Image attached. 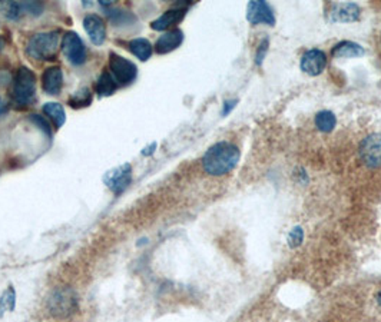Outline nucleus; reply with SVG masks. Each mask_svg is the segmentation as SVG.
I'll use <instances>...</instances> for the list:
<instances>
[{"mask_svg": "<svg viewBox=\"0 0 381 322\" xmlns=\"http://www.w3.org/2000/svg\"><path fill=\"white\" fill-rule=\"evenodd\" d=\"M240 162V149L229 142L212 145L203 158V168L208 175L221 176L233 171Z\"/></svg>", "mask_w": 381, "mask_h": 322, "instance_id": "obj_1", "label": "nucleus"}, {"mask_svg": "<svg viewBox=\"0 0 381 322\" xmlns=\"http://www.w3.org/2000/svg\"><path fill=\"white\" fill-rule=\"evenodd\" d=\"M59 33L43 32L33 35L26 45V54L38 60H54L58 55Z\"/></svg>", "mask_w": 381, "mask_h": 322, "instance_id": "obj_2", "label": "nucleus"}, {"mask_svg": "<svg viewBox=\"0 0 381 322\" xmlns=\"http://www.w3.org/2000/svg\"><path fill=\"white\" fill-rule=\"evenodd\" d=\"M36 93V78L29 67L22 66L13 79L12 97L14 104L29 105Z\"/></svg>", "mask_w": 381, "mask_h": 322, "instance_id": "obj_3", "label": "nucleus"}, {"mask_svg": "<svg viewBox=\"0 0 381 322\" xmlns=\"http://www.w3.org/2000/svg\"><path fill=\"white\" fill-rule=\"evenodd\" d=\"M109 66L113 73L115 82H118L119 84H129L137 79V75H138L137 65L118 54L112 52L109 55Z\"/></svg>", "mask_w": 381, "mask_h": 322, "instance_id": "obj_4", "label": "nucleus"}, {"mask_svg": "<svg viewBox=\"0 0 381 322\" xmlns=\"http://www.w3.org/2000/svg\"><path fill=\"white\" fill-rule=\"evenodd\" d=\"M78 308V299L71 290H58L49 298V310L55 317H68Z\"/></svg>", "mask_w": 381, "mask_h": 322, "instance_id": "obj_5", "label": "nucleus"}, {"mask_svg": "<svg viewBox=\"0 0 381 322\" xmlns=\"http://www.w3.org/2000/svg\"><path fill=\"white\" fill-rule=\"evenodd\" d=\"M358 157L361 162L369 168L381 166V133H373L361 142Z\"/></svg>", "mask_w": 381, "mask_h": 322, "instance_id": "obj_6", "label": "nucleus"}, {"mask_svg": "<svg viewBox=\"0 0 381 322\" xmlns=\"http://www.w3.org/2000/svg\"><path fill=\"white\" fill-rule=\"evenodd\" d=\"M132 181V166L129 163H124L121 166H117L112 171L106 172L104 176V182L108 188L115 194L121 195Z\"/></svg>", "mask_w": 381, "mask_h": 322, "instance_id": "obj_7", "label": "nucleus"}, {"mask_svg": "<svg viewBox=\"0 0 381 322\" xmlns=\"http://www.w3.org/2000/svg\"><path fill=\"white\" fill-rule=\"evenodd\" d=\"M62 49L65 56L73 65H84L86 62V47L75 32H68L63 36Z\"/></svg>", "mask_w": 381, "mask_h": 322, "instance_id": "obj_8", "label": "nucleus"}, {"mask_svg": "<svg viewBox=\"0 0 381 322\" xmlns=\"http://www.w3.org/2000/svg\"><path fill=\"white\" fill-rule=\"evenodd\" d=\"M327 66V56L323 50L319 49H311L301 58V69L311 76L320 75Z\"/></svg>", "mask_w": 381, "mask_h": 322, "instance_id": "obj_9", "label": "nucleus"}, {"mask_svg": "<svg viewBox=\"0 0 381 322\" xmlns=\"http://www.w3.org/2000/svg\"><path fill=\"white\" fill-rule=\"evenodd\" d=\"M246 18L253 25L265 23L273 26L275 23V18L271 8L265 2H261V0H258V2H250L246 9Z\"/></svg>", "mask_w": 381, "mask_h": 322, "instance_id": "obj_10", "label": "nucleus"}, {"mask_svg": "<svg viewBox=\"0 0 381 322\" xmlns=\"http://www.w3.org/2000/svg\"><path fill=\"white\" fill-rule=\"evenodd\" d=\"M84 27L93 45L99 46L105 42L106 39L105 23L102 18H99L97 14H88L84 19Z\"/></svg>", "mask_w": 381, "mask_h": 322, "instance_id": "obj_11", "label": "nucleus"}, {"mask_svg": "<svg viewBox=\"0 0 381 322\" xmlns=\"http://www.w3.org/2000/svg\"><path fill=\"white\" fill-rule=\"evenodd\" d=\"M63 87V73L60 67H47L42 75V88L49 95H59Z\"/></svg>", "mask_w": 381, "mask_h": 322, "instance_id": "obj_12", "label": "nucleus"}, {"mask_svg": "<svg viewBox=\"0 0 381 322\" xmlns=\"http://www.w3.org/2000/svg\"><path fill=\"white\" fill-rule=\"evenodd\" d=\"M182 42H184V33H182V30L179 29H172L167 33H163V35L157 41L155 49L159 55H165L179 47Z\"/></svg>", "mask_w": 381, "mask_h": 322, "instance_id": "obj_13", "label": "nucleus"}, {"mask_svg": "<svg viewBox=\"0 0 381 322\" xmlns=\"http://www.w3.org/2000/svg\"><path fill=\"white\" fill-rule=\"evenodd\" d=\"M360 18V8L354 3H337L330 12L333 22H354Z\"/></svg>", "mask_w": 381, "mask_h": 322, "instance_id": "obj_14", "label": "nucleus"}, {"mask_svg": "<svg viewBox=\"0 0 381 322\" xmlns=\"http://www.w3.org/2000/svg\"><path fill=\"white\" fill-rule=\"evenodd\" d=\"M185 13H187L185 8H175V9L167 10L162 16H159L157 21L151 23V27L154 30H167L184 19Z\"/></svg>", "mask_w": 381, "mask_h": 322, "instance_id": "obj_15", "label": "nucleus"}, {"mask_svg": "<svg viewBox=\"0 0 381 322\" xmlns=\"http://www.w3.org/2000/svg\"><path fill=\"white\" fill-rule=\"evenodd\" d=\"M364 55V49L354 42H341L333 49L334 58H358Z\"/></svg>", "mask_w": 381, "mask_h": 322, "instance_id": "obj_16", "label": "nucleus"}, {"mask_svg": "<svg viewBox=\"0 0 381 322\" xmlns=\"http://www.w3.org/2000/svg\"><path fill=\"white\" fill-rule=\"evenodd\" d=\"M128 47H129L130 52L134 54L142 62L148 60L152 55V45L149 43L146 39H142V38L130 41L128 43Z\"/></svg>", "mask_w": 381, "mask_h": 322, "instance_id": "obj_17", "label": "nucleus"}, {"mask_svg": "<svg viewBox=\"0 0 381 322\" xmlns=\"http://www.w3.org/2000/svg\"><path fill=\"white\" fill-rule=\"evenodd\" d=\"M43 112L46 116H49V119L54 122L56 129L63 126V124L66 121V115H65V109L60 104H56V102H47V104H45V106H43Z\"/></svg>", "mask_w": 381, "mask_h": 322, "instance_id": "obj_18", "label": "nucleus"}, {"mask_svg": "<svg viewBox=\"0 0 381 322\" xmlns=\"http://www.w3.org/2000/svg\"><path fill=\"white\" fill-rule=\"evenodd\" d=\"M95 89L99 96H111L117 91V82H115L113 76L109 72H104L99 76Z\"/></svg>", "mask_w": 381, "mask_h": 322, "instance_id": "obj_19", "label": "nucleus"}, {"mask_svg": "<svg viewBox=\"0 0 381 322\" xmlns=\"http://www.w3.org/2000/svg\"><path fill=\"white\" fill-rule=\"evenodd\" d=\"M92 104V92L89 88H82L78 92H75L71 99H69V105L73 109H79V108H86Z\"/></svg>", "mask_w": 381, "mask_h": 322, "instance_id": "obj_20", "label": "nucleus"}, {"mask_svg": "<svg viewBox=\"0 0 381 322\" xmlns=\"http://www.w3.org/2000/svg\"><path fill=\"white\" fill-rule=\"evenodd\" d=\"M336 115L330 111H323L316 116V126L321 132H331L336 128Z\"/></svg>", "mask_w": 381, "mask_h": 322, "instance_id": "obj_21", "label": "nucleus"}, {"mask_svg": "<svg viewBox=\"0 0 381 322\" xmlns=\"http://www.w3.org/2000/svg\"><path fill=\"white\" fill-rule=\"evenodd\" d=\"M14 305H16V292L13 290V286H9L2 294V298H0V314L12 312L14 310Z\"/></svg>", "mask_w": 381, "mask_h": 322, "instance_id": "obj_22", "label": "nucleus"}, {"mask_svg": "<svg viewBox=\"0 0 381 322\" xmlns=\"http://www.w3.org/2000/svg\"><path fill=\"white\" fill-rule=\"evenodd\" d=\"M2 10H3L6 18L12 19V21H16L23 13L22 12V5L18 3V2H6V3H3L2 5Z\"/></svg>", "mask_w": 381, "mask_h": 322, "instance_id": "obj_23", "label": "nucleus"}, {"mask_svg": "<svg viewBox=\"0 0 381 322\" xmlns=\"http://www.w3.org/2000/svg\"><path fill=\"white\" fill-rule=\"evenodd\" d=\"M30 121L35 124V125H38L41 128V130L46 135L49 139L52 138V128H51V125H49V122L45 119L43 116H41V115H32L30 116Z\"/></svg>", "mask_w": 381, "mask_h": 322, "instance_id": "obj_24", "label": "nucleus"}, {"mask_svg": "<svg viewBox=\"0 0 381 322\" xmlns=\"http://www.w3.org/2000/svg\"><path fill=\"white\" fill-rule=\"evenodd\" d=\"M303 238H304V232H303V229H301L300 227H295V228L290 232V235H288V244H290V246L295 248V246H298V245H301Z\"/></svg>", "mask_w": 381, "mask_h": 322, "instance_id": "obj_25", "label": "nucleus"}, {"mask_svg": "<svg viewBox=\"0 0 381 322\" xmlns=\"http://www.w3.org/2000/svg\"><path fill=\"white\" fill-rule=\"evenodd\" d=\"M21 5H22V12H27L35 16H39L43 10V5L39 2H23Z\"/></svg>", "mask_w": 381, "mask_h": 322, "instance_id": "obj_26", "label": "nucleus"}, {"mask_svg": "<svg viewBox=\"0 0 381 322\" xmlns=\"http://www.w3.org/2000/svg\"><path fill=\"white\" fill-rule=\"evenodd\" d=\"M267 46H268V41H262L259 47H258V54H257V65L262 63V59L265 56V52H267Z\"/></svg>", "mask_w": 381, "mask_h": 322, "instance_id": "obj_27", "label": "nucleus"}, {"mask_svg": "<svg viewBox=\"0 0 381 322\" xmlns=\"http://www.w3.org/2000/svg\"><path fill=\"white\" fill-rule=\"evenodd\" d=\"M8 109H9V105L6 104V102L2 97H0V116L5 115L8 112Z\"/></svg>", "mask_w": 381, "mask_h": 322, "instance_id": "obj_28", "label": "nucleus"}, {"mask_svg": "<svg viewBox=\"0 0 381 322\" xmlns=\"http://www.w3.org/2000/svg\"><path fill=\"white\" fill-rule=\"evenodd\" d=\"M235 104H237V100H231V102H227L225 104V109H224V115H227L231 109H233L234 106H235Z\"/></svg>", "mask_w": 381, "mask_h": 322, "instance_id": "obj_29", "label": "nucleus"}, {"mask_svg": "<svg viewBox=\"0 0 381 322\" xmlns=\"http://www.w3.org/2000/svg\"><path fill=\"white\" fill-rule=\"evenodd\" d=\"M155 148H157V143L154 142V143H151V146H149V148H145V149H143V152H142V154H143V155H152V154H154V149H155Z\"/></svg>", "mask_w": 381, "mask_h": 322, "instance_id": "obj_30", "label": "nucleus"}, {"mask_svg": "<svg viewBox=\"0 0 381 322\" xmlns=\"http://www.w3.org/2000/svg\"><path fill=\"white\" fill-rule=\"evenodd\" d=\"M3 47H5V41H3V38H0V52H2Z\"/></svg>", "mask_w": 381, "mask_h": 322, "instance_id": "obj_31", "label": "nucleus"}, {"mask_svg": "<svg viewBox=\"0 0 381 322\" xmlns=\"http://www.w3.org/2000/svg\"><path fill=\"white\" fill-rule=\"evenodd\" d=\"M376 299H377V303H378V305H380V307H381V291H380V292L377 294Z\"/></svg>", "mask_w": 381, "mask_h": 322, "instance_id": "obj_32", "label": "nucleus"}]
</instances>
